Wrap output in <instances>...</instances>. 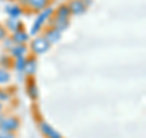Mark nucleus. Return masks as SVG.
<instances>
[{"mask_svg":"<svg viewBox=\"0 0 146 138\" xmlns=\"http://www.w3.org/2000/svg\"><path fill=\"white\" fill-rule=\"evenodd\" d=\"M18 126H20V122L16 119H5V120H1L0 121V130L3 132H9V131H13V130H17Z\"/></svg>","mask_w":146,"mask_h":138,"instance_id":"1","label":"nucleus"},{"mask_svg":"<svg viewBox=\"0 0 146 138\" xmlns=\"http://www.w3.org/2000/svg\"><path fill=\"white\" fill-rule=\"evenodd\" d=\"M33 49L35 50L36 53H44V52H46V50L49 49L50 47V44L46 39H44V38H39V39H36L33 42Z\"/></svg>","mask_w":146,"mask_h":138,"instance_id":"2","label":"nucleus"},{"mask_svg":"<svg viewBox=\"0 0 146 138\" xmlns=\"http://www.w3.org/2000/svg\"><path fill=\"white\" fill-rule=\"evenodd\" d=\"M42 132L46 136V138H62L56 131H54V128H51L46 123H42Z\"/></svg>","mask_w":146,"mask_h":138,"instance_id":"3","label":"nucleus"},{"mask_svg":"<svg viewBox=\"0 0 146 138\" xmlns=\"http://www.w3.org/2000/svg\"><path fill=\"white\" fill-rule=\"evenodd\" d=\"M49 13H50V10H48L46 12H45V13H43V15L42 16H40L39 18H38V20H36V22H35V25L33 26V28H32V33H35V32L36 31H38V28H39V27H40V25H42V22L45 20V18H46L48 17V15H49Z\"/></svg>","mask_w":146,"mask_h":138,"instance_id":"4","label":"nucleus"},{"mask_svg":"<svg viewBox=\"0 0 146 138\" xmlns=\"http://www.w3.org/2000/svg\"><path fill=\"white\" fill-rule=\"evenodd\" d=\"M60 31L58 29H52L48 33V40H50V42H56V40L60 38Z\"/></svg>","mask_w":146,"mask_h":138,"instance_id":"5","label":"nucleus"},{"mask_svg":"<svg viewBox=\"0 0 146 138\" xmlns=\"http://www.w3.org/2000/svg\"><path fill=\"white\" fill-rule=\"evenodd\" d=\"M71 6H72V10L74 11V12H82V11L84 10V7H83V3H82V1H78V0L73 1Z\"/></svg>","mask_w":146,"mask_h":138,"instance_id":"6","label":"nucleus"},{"mask_svg":"<svg viewBox=\"0 0 146 138\" xmlns=\"http://www.w3.org/2000/svg\"><path fill=\"white\" fill-rule=\"evenodd\" d=\"M9 78H10V73L5 70H0V83H4V82H7Z\"/></svg>","mask_w":146,"mask_h":138,"instance_id":"7","label":"nucleus"},{"mask_svg":"<svg viewBox=\"0 0 146 138\" xmlns=\"http://www.w3.org/2000/svg\"><path fill=\"white\" fill-rule=\"evenodd\" d=\"M29 1L34 7H43L45 5V3H46V0H29Z\"/></svg>","mask_w":146,"mask_h":138,"instance_id":"8","label":"nucleus"},{"mask_svg":"<svg viewBox=\"0 0 146 138\" xmlns=\"http://www.w3.org/2000/svg\"><path fill=\"white\" fill-rule=\"evenodd\" d=\"M15 39L17 40V42H26V39H27V36L23 33V32H18V33L15 34Z\"/></svg>","mask_w":146,"mask_h":138,"instance_id":"9","label":"nucleus"},{"mask_svg":"<svg viewBox=\"0 0 146 138\" xmlns=\"http://www.w3.org/2000/svg\"><path fill=\"white\" fill-rule=\"evenodd\" d=\"M25 64H26V61L23 60V59H18V60L16 61V67L18 68V70H22V68H25Z\"/></svg>","mask_w":146,"mask_h":138,"instance_id":"10","label":"nucleus"},{"mask_svg":"<svg viewBox=\"0 0 146 138\" xmlns=\"http://www.w3.org/2000/svg\"><path fill=\"white\" fill-rule=\"evenodd\" d=\"M0 138H13V137L11 135H9L7 132H5V133L1 132V133H0Z\"/></svg>","mask_w":146,"mask_h":138,"instance_id":"11","label":"nucleus"},{"mask_svg":"<svg viewBox=\"0 0 146 138\" xmlns=\"http://www.w3.org/2000/svg\"><path fill=\"white\" fill-rule=\"evenodd\" d=\"M0 108H1V107H0Z\"/></svg>","mask_w":146,"mask_h":138,"instance_id":"12","label":"nucleus"},{"mask_svg":"<svg viewBox=\"0 0 146 138\" xmlns=\"http://www.w3.org/2000/svg\"><path fill=\"white\" fill-rule=\"evenodd\" d=\"M0 121H1V120H0Z\"/></svg>","mask_w":146,"mask_h":138,"instance_id":"13","label":"nucleus"}]
</instances>
